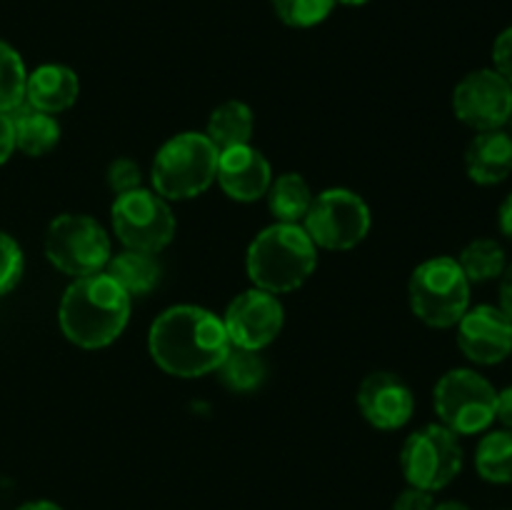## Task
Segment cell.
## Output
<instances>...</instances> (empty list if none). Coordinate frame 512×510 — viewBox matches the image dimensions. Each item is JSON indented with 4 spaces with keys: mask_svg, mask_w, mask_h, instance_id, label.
Listing matches in <instances>:
<instances>
[{
    "mask_svg": "<svg viewBox=\"0 0 512 510\" xmlns=\"http://www.w3.org/2000/svg\"><path fill=\"white\" fill-rule=\"evenodd\" d=\"M150 358L175 378H203L218 370L230 350L223 318L200 305H173L153 320Z\"/></svg>",
    "mask_w": 512,
    "mask_h": 510,
    "instance_id": "obj_1",
    "label": "cell"
},
{
    "mask_svg": "<svg viewBox=\"0 0 512 510\" xmlns=\"http://www.w3.org/2000/svg\"><path fill=\"white\" fill-rule=\"evenodd\" d=\"M130 320V295L108 273L73 278L58 308L65 338L85 350L115 343Z\"/></svg>",
    "mask_w": 512,
    "mask_h": 510,
    "instance_id": "obj_2",
    "label": "cell"
},
{
    "mask_svg": "<svg viewBox=\"0 0 512 510\" xmlns=\"http://www.w3.org/2000/svg\"><path fill=\"white\" fill-rule=\"evenodd\" d=\"M318 268V245L303 225L273 223L260 230L245 255V270L255 288L280 295L298 290Z\"/></svg>",
    "mask_w": 512,
    "mask_h": 510,
    "instance_id": "obj_3",
    "label": "cell"
},
{
    "mask_svg": "<svg viewBox=\"0 0 512 510\" xmlns=\"http://www.w3.org/2000/svg\"><path fill=\"white\" fill-rule=\"evenodd\" d=\"M218 150L203 133H180L155 153L150 183L165 200H190L215 183Z\"/></svg>",
    "mask_w": 512,
    "mask_h": 510,
    "instance_id": "obj_4",
    "label": "cell"
},
{
    "mask_svg": "<svg viewBox=\"0 0 512 510\" xmlns=\"http://www.w3.org/2000/svg\"><path fill=\"white\" fill-rule=\"evenodd\" d=\"M470 285L450 255L425 260L408 280L410 310L430 328H453L470 308Z\"/></svg>",
    "mask_w": 512,
    "mask_h": 510,
    "instance_id": "obj_5",
    "label": "cell"
},
{
    "mask_svg": "<svg viewBox=\"0 0 512 510\" xmlns=\"http://www.w3.org/2000/svg\"><path fill=\"white\" fill-rule=\"evenodd\" d=\"M433 405L440 425L453 430L458 438L478 435L495 423L498 390L478 370L455 368L435 383Z\"/></svg>",
    "mask_w": 512,
    "mask_h": 510,
    "instance_id": "obj_6",
    "label": "cell"
},
{
    "mask_svg": "<svg viewBox=\"0 0 512 510\" xmlns=\"http://www.w3.org/2000/svg\"><path fill=\"white\" fill-rule=\"evenodd\" d=\"M45 258L70 278L103 273L113 248L110 235L90 215H58L45 230Z\"/></svg>",
    "mask_w": 512,
    "mask_h": 510,
    "instance_id": "obj_7",
    "label": "cell"
},
{
    "mask_svg": "<svg viewBox=\"0 0 512 510\" xmlns=\"http://www.w3.org/2000/svg\"><path fill=\"white\" fill-rule=\"evenodd\" d=\"M400 468L413 488L428 493L448 488L463 470V448L458 435L440 423L423 425L403 443Z\"/></svg>",
    "mask_w": 512,
    "mask_h": 510,
    "instance_id": "obj_8",
    "label": "cell"
},
{
    "mask_svg": "<svg viewBox=\"0 0 512 510\" xmlns=\"http://www.w3.org/2000/svg\"><path fill=\"white\" fill-rule=\"evenodd\" d=\"M110 220L123 248L153 255L173 243L178 228L168 200L145 188L118 195L110 208Z\"/></svg>",
    "mask_w": 512,
    "mask_h": 510,
    "instance_id": "obj_9",
    "label": "cell"
},
{
    "mask_svg": "<svg viewBox=\"0 0 512 510\" xmlns=\"http://www.w3.org/2000/svg\"><path fill=\"white\" fill-rule=\"evenodd\" d=\"M370 223V208L358 193L328 188L313 198L303 228L318 248L350 250L368 238Z\"/></svg>",
    "mask_w": 512,
    "mask_h": 510,
    "instance_id": "obj_10",
    "label": "cell"
},
{
    "mask_svg": "<svg viewBox=\"0 0 512 510\" xmlns=\"http://www.w3.org/2000/svg\"><path fill=\"white\" fill-rule=\"evenodd\" d=\"M453 113L475 133L505 128L512 113V85L493 68L473 70L455 85Z\"/></svg>",
    "mask_w": 512,
    "mask_h": 510,
    "instance_id": "obj_11",
    "label": "cell"
},
{
    "mask_svg": "<svg viewBox=\"0 0 512 510\" xmlns=\"http://www.w3.org/2000/svg\"><path fill=\"white\" fill-rule=\"evenodd\" d=\"M285 323V310L278 295L268 290L250 288L230 300L223 315V328L233 348L263 350L280 335Z\"/></svg>",
    "mask_w": 512,
    "mask_h": 510,
    "instance_id": "obj_12",
    "label": "cell"
},
{
    "mask_svg": "<svg viewBox=\"0 0 512 510\" xmlns=\"http://www.w3.org/2000/svg\"><path fill=\"white\" fill-rule=\"evenodd\" d=\"M458 348L478 365H498L512 355V320L498 305H475L458 320Z\"/></svg>",
    "mask_w": 512,
    "mask_h": 510,
    "instance_id": "obj_13",
    "label": "cell"
},
{
    "mask_svg": "<svg viewBox=\"0 0 512 510\" xmlns=\"http://www.w3.org/2000/svg\"><path fill=\"white\" fill-rule=\"evenodd\" d=\"M358 408L373 428L398 430L413 418L415 395L398 373L375 370L360 383Z\"/></svg>",
    "mask_w": 512,
    "mask_h": 510,
    "instance_id": "obj_14",
    "label": "cell"
},
{
    "mask_svg": "<svg viewBox=\"0 0 512 510\" xmlns=\"http://www.w3.org/2000/svg\"><path fill=\"white\" fill-rule=\"evenodd\" d=\"M220 190L238 203H255L265 198L273 183V168L268 158L253 145H235L218 155V173H215Z\"/></svg>",
    "mask_w": 512,
    "mask_h": 510,
    "instance_id": "obj_15",
    "label": "cell"
},
{
    "mask_svg": "<svg viewBox=\"0 0 512 510\" xmlns=\"http://www.w3.org/2000/svg\"><path fill=\"white\" fill-rule=\"evenodd\" d=\"M465 173L478 185H498L512 173V135L505 128L483 130L465 150Z\"/></svg>",
    "mask_w": 512,
    "mask_h": 510,
    "instance_id": "obj_16",
    "label": "cell"
},
{
    "mask_svg": "<svg viewBox=\"0 0 512 510\" xmlns=\"http://www.w3.org/2000/svg\"><path fill=\"white\" fill-rule=\"evenodd\" d=\"M80 95V80L73 68L60 63H45L28 73L25 83V103L43 113H63L75 105Z\"/></svg>",
    "mask_w": 512,
    "mask_h": 510,
    "instance_id": "obj_17",
    "label": "cell"
},
{
    "mask_svg": "<svg viewBox=\"0 0 512 510\" xmlns=\"http://www.w3.org/2000/svg\"><path fill=\"white\" fill-rule=\"evenodd\" d=\"M10 120H13L15 148L20 153L30 155V158H38V155L50 153L58 145L60 123L55 120V115L35 110L28 103H23L20 108H15L10 113Z\"/></svg>",
    "mask_w": 512,
    "mask_h": 510,
    "instance_id": "obj_18",
    "label": "cell"
},
{
    "mask_svg": "<svg viewBox=\"0 0 512 510\" xmlns=\"http://www.w3.org/2000/svg\"><path fill=\"white\" fill-rule=\"evenodd\" d=\"M255 130V115L250 105L243 100H225L210 113L205 125V138L215 145L218 153L235 148V145H248Z\"/></svg>",
    "mask_w": 512,
    "mask_h": 510,
    "instance_id": "obj_19",
    "label": "cell"
},
{
    "mask_svg": "<svg viewBox=\"0 0 512 510\" xmlns=\"http://www.w3.org/2000/svg\"><path fill=\"white\" fill-rule=\"evenodd\" d=\"M105 273L133 298V295H148L150 290L158 288L160 268L158 258L153 253H140V250H120V253L110 255Z\"/></svg>",
    "mask_w": 512,
    "mask_h": 510,
    "instance_id": "obj_20",
    "label": "cell"
},
{
    "mask_svg": "<svg viewBox=\"0 0 512 510\" xmlns=\"http://www.w3.org/2000/svg\"><path fill=\"white\" fill-rule=\"evenodd\" d=\"M265 198H268V208L273 213L275 223L303 225L315 195L303 175L283 173L278 178H273Z\"/></svg>",
    "mask_w": 512,
    "mask_h": 510,
    "instance_id": "obj_21",
    "label": "cell"
},
{
    "mask_svg": "<svg viewBox=\"0 0 512 510\" xmlns=\"http://www.w3.org/2000/svg\"><path fill=\"white\" fill-rule=\"evenodd\" d=\"M475 470L485 483H512V430H490L475 450Z\"/></svg>",
    "mask_w": 512,
    "mask_h": 510,
    "instance_id": "obj_22",
    "label": "cell"
},
{
    "mask_svg": "<svg viewBox=\"0 0 512 510\" xmlns=\"http://www.w3.org/2000/svg\"><path fill=\"white\" fill-rule=\"evenodd\" d=\"M458 265L463 268L465 278L470 283H488V280H498L503 270L508 268V258H505V248L493 238H478L473 243L465 245L460 250Z\"/></svg>",
    "mask_w": 512,
    "mask_h": 510,
    "instance_id": "obj_23",
    "label": "cell"
},
{
    "mask_svg": "<svg viewBox=\"0 0 512 510\" xmlns=\"http://www.w3.org/2000/svg\"><path fill=\"white\" fill-rule=\"evenodd\" d=\"M215 373L220 375L225 388L235 390V393H250V390L263 385L268 368H265V360L260 358L258 350L233 348L230 345L228 355H225Z\"/></svg>",
    "mask_w": 512,
    "mask_h": 510,
    "instance_id": "obj_24",
    "label": "cell"
},
{
    "mask_svg": "<svg viewBox=\"0 0 512 510\" xmlns=\"http://www.w3.org/2000/svg\"><path fill=\"white\" fill-rule=\"evenodd\" d=\"M28 70L13 45L0 40V113H13L25 103Z\"/></svg>",
    "mask_w": 512,
    "mask_h": 510,
    "instance_id": "obj_25",
    "label": "cell"
},
{
    "mask_svg": "<svg viewBox=\"0 0 512 510\" xmlns=\"http://www.w3.org/2000/svg\"><path fill=\"white\" fill-rule=\"evenodd\" d=\"M275 15L290 28H315L335 8V0H270Z\"/></svg>",
    "mask_w": 512,
    "mask_h": 510,
    "instance_id": "obj_26",
    "label": "cell"
},
{
    "mask_svg": "<svg viewBox=\"0 0 512 510\" xmlns=\"http://www.w3.org/2000/svg\"><path fill=\"white\" fill-rule=\"evenodd\" d=\"M23 268L25 260L20 245L15 243L8 233L0 230V295L10 293V290L20 283Z\"/></svg>",
    "mask_w": 512,
    "mask_h": 510,
    "instance_id": "obj_27",
    "label": "cell"
},
{
    "mask_svg": "<svg viewBox=\"0 0 512 510\" xmlns=\"http://www.w3.org/2000/svg\"><path fill=\"white\" fill-rule=\"evenodd\" d=\"M108 185H110V190L118 195L143 188V175H140L138 163L130 158L113 160L108 168Z\"/></svg>",
    "mask_w": 512,
    "mask_h": 510,
    "instance_id": "obj_28",
    "label": "cell"
},
{
    "mask_svg": "<svg viewBox=\"0 0 512 510\" xmlns=\"http://www.w3.org/2000/svg\"><path fill=\"white\" fill-rule=\"evenodd\" d=\"M493 70H498V73L512 85V25L495 38Z\"/></svg>",
    "mask_w": 512,
    "mask_h": 510,
    "instance_id": "obj_29",
    "label": "cell"
},
{
    "mask_svg": "<svg viewBox=\"0 0 512 510\" xmlns=\"http://www.w3.org/2000/svg\"><path fill=\"white\" fill-rule=\"evenodd\" d=\"M433 508H435L433 493L413 488V485H410V488H405L393 503V510H433Z\"/></svg>",
    "mask_w": 512,
    "mask_h": 510,
    "instance_id": "obj_30",
    "label": "cell"
},
{
    "mask_svg": "<svg viewBox=\"0 0 512 510\" xmlns=\"http://www.w3.org/2000/svg\"><path fill=\"white\" fill-rule=\"evenodd\" d=\"M15 138H13V120L10 113H0V165L13 155Z\"/></svg>",
    "mask_w": 512,
    "mask_h": 510,
    "instance_id": "obj_31",
    "label": "cell"
},
{
    "mask_svg": "<svg viewBox=\"0 0 512 510\" xmlns=\"http://www.w3.org/2000/svg\"><path fill=\"white\" fill-rule=\"evenodd\" d=\"M495 420L503 428L512 430V385L505 390H498V408H495Z\"/></svg>",
    "mask_w": 512,
    "mask_h": 510,
    "instance_id": "obj_32",
    "label": "cell"
},
{
    "mask_svg": "<svg viewBox=\"0 0 512 510\" xmlns=\"http://www.w3.org/2000/svg\"><path fill=\"white\" fill-rule=\"evenodd\" d=\"M498 280H500V305L498 308L512 320V263L503 270V275H500Z\"/></svg>",
    "mask_w": 512,
    "mask_h": 510,
    "instance_id": "obj_33",
    "label": "cell"
},
{
    "mask_svg": "<svg viewBox=\"0 0 512 510\" xmlns=\"http://www.w3.org/2000/svg\"><path fill=\"white\" fill-rule=\"evenodd\" d=\"M498 225H500V233H503L505 238L512 240V193L503 200V203H500Z\"/></svg>",
    "mask_w": 512,
    "mask_h": 510,
    "instance_id": "obj_34",
    "label": "cell"
},
{
    "mask_svg": "<svg viewBox=\"0 0 512 510\" xmlns=\"http://www.w3.org/2000/svg\"><path fill=\"white\" fill-rule=\"evenodd\" d=\"M18 510H63L58 503H53V500H30V503L20 505Z\"/></svg>",
    "mask_w": 512,
    "mask_h": 510,
    "instance_id": "obj_35",
    "label": "cell"
},
{
    "mask_svg": "<svg viewBox=\"0 0 512 510\" xmlns=\"http://www.w3.org/2000/svg\"><path fill=\"white\" fill-rule=\"evenodd\" d=\"M433 510H470L465 503H458V500H445V503H435Z\"/></svg>",
    "mask_w": 512,
    "mask_h": 510,
    "instance_id": "obj_36",
    "label": "cell"
},
{
    "mask_svg": "<svg viewBox=\"0 0 512 510\" xmlns=\"http://www.w3.org/2000/svg\"><path fill=\"white\" fill-rule=\"evenodd\" d=\"M335 3H340V5H350V8H358V5L370 3V0H335Z\"/></svg>",
    "mask_w": 512,
    "mask_h": 510,
    "instance_id": "obj_37",
    "label": "cell"
},
{
    "mask_svg": "<svg viewBox=\"0 0 512 510\" xmlns=\"http://www.w3.org/2000/svg\"><path fill=\"white\" fill-rule=\"evenodd\" d=\"M505 130H508V133L512 135V113H510V118H508V123H505Z\"/></svg>",
    "mask_w": 512,
    "mask_h": 510,
    "instance_id": "obj_38",
    "label": "cell"
}]
</instances>
